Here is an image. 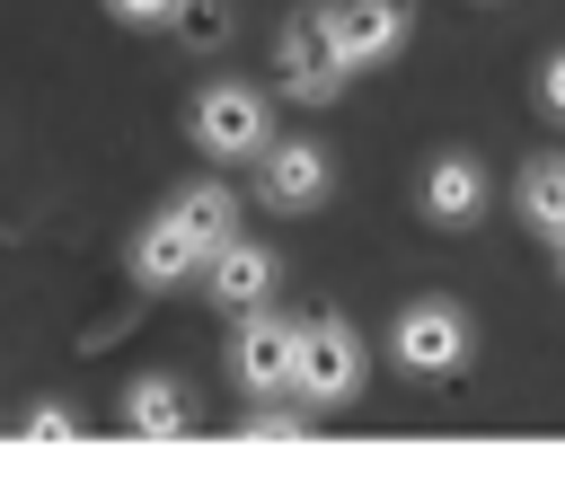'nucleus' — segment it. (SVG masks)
I'll return each instance as SVG.
<instances>
[{"label":"nucleus","mask_w":565,"mask_h":494,"mask_svg":"<svg viewBox=\"0 0 565 494\" xmlns=\"http://www.w3.org/2000/svg\"><path fill=\"white\" fill-rule=\"evenodd\" d=\"M291 397L300 406H353L362 397V335L344 318H309L300 344H291Z\"/></svg>","instance_id":"f257e3e1"},{"label":"nucleus","mask_w":565,"mask_h":494,"mask_svg":"<svg viewBox=\"0 0 565 494\" xmlns=\"http://www.w3.org/2000/svg\"><path fill=\"white\" fill-rule=\"evenodd\" d=\"M185 124H194V150H212V159H256V150L274 141V106H265V88H247V79H212Z\"/></svg>","instance_id":"f03ea898"},{"label":"nucleus","mask_w":565,"mask_h":494,"mask_svg":"<svg viewBox=\"0 0 565 494\" xmlns=\"http://www.w3.org/2000/svg\"><path fill=\"white\" fill-rule=\"evenodd\" d=\"M388 353H397V370H415V379H450V370L468 362V318H459L450 300H406L397 326H388Z\"/></svg>","instance_id":"7ed1b4c3"},{"label":"nucleus","mask_w":565,"mask_h":494,"mask_svg":"<svg viewBox=\"0 0 565 494\" xmlns=\"http://www.w3.org/2000/svg\"><path fill=\"white\" fill-rule=\"evenodd\" d=\"M291 344H300V326H291V318H274V300H265V309H238L230 379H238L247 397H291Z\"/></svg>","instance_id":"20e7f679"},{"label":"nucleus","mask_w":565,"mask_h":494,"mask_svg":"<svg viewBox=\"0 0 565 494\" xmlns=\"http://www.w3.org/2000/svg\"><path fill=\"white\" fill-rule=\"evenodd\" d=\"M318 18H327V44L344 53V71H380L388 53H406V26H415L406 0H327Z\"/></svg>","instance_id":"39448f33"},{"label":"nucleus","mask_w":565,"mask_h":494,"mask_svg":"<svg viewBox=\"0 0 565 494\" xmlns=\"http://www.w3.org/2000/svg\"><path fill=\"white\" fill-rule=\"evenodd\" d=\"M274 62H282V88L300 97V106H327V97H344V53L327 44V18L318 9H300V18H282V35H274Z\"/></svg>","instance_id":"423d86ee"},{"label":"nucleus","mask_w":565,"mask_h":494,"mask_svg":"<svg viewBox=\"0 0 565 494\" xmlns=\"http://www.w3.org/2000/svg\"><path fill=\"white\" fill-rule=\"evenodd\" d=\"M256 194H265V212H318L335 194V159L318 141H265L256 150Z\"/></svg>","instance_id":"0eeeda50"},{"label":"nucleus","mask_w":565,"mask_h":494,"mask_svg":"<svg viewBox=\"0 0 565 494\" xmlns=\"http://www.w3.org/2000/svg\"><path fill=\"white\" fill-rule=\"evenodd\" d=\"M274 282H282L274 247H256V238H238V229L203 256V300H212V309H265Z\"/></svg>","instance_id":"6e6552de"},{"label":"nucleus","mask_w":565,"mask_h":494,"mask_svg":"<svg viewBox=\"0 0 565 494\" xmlns=\"http://www.w3.org/2000/svg\"><path fill=\"white\" fill-rule=\"evenodd\" d=\"M124 265H132V282H141V291H177V282H194L203 247H194V238H185V221L159 203V212L132 229V256H124Z\"/></svg>","instance_id":"1a4fd4ad"},{"label":"nucleus","mask_w":565,"mask_h":494,"mask_svg":"<svg viewBox=\"0 0 565 494\" xmlns=\"http://www.w3.org/2000/svg\"><path fill=\"white\" fill-rule=\"evenodd\" d=\"M486 212V168L468 159V150H441L433 168H424V221L433 229H468Z\"/></svg>","instance_id":"9d476101"},{"label":"nucleus","mask_w":565,"mask_h":494,"mask_svg":"<svg viewBox=\"0 0 565 494\" xmlns=\"http://www.w3.org/2000/svg\"><path fill=\"white\" fill-rule=\"evenodd\" d=\"M124 432H141V441L194 432V388H177V379H132V388H124Z\"/></svg>","instance_id":"9b49d317"},{"label":"nucleus","mask_w":565,"mask_h":494,"mask_svg":"<svg viewBox=\"0 0 565 494\" xmlns=\"http://www.w3.org/2000/svg\"><path fill=\"white\" fill-rule=\"evenodd\" d=\"M168 212L185 221V238H194L203 256L238 229V194H230V185H212V176H203V185H177V194H168Z\"/></svg>","instance_id":"f8f14e48"},{"label":"nucleus","mask_w":565,"mask_h":494,"mask_svg":"<svg viewBox=\"0 0 565 494\" xmlns=\"http://www.w3.org/2000/svg\"><path fill=\"white\" fill-rule=\"evenodd\" d=\"M512 203H521V221H530V229L547 238V229L565 221V159H556V150H539V159L521 168V185H512Z\"/></svg>","instance_id":"ddd939ff"},{"label":"nucleus","mask_w":565,"mask_h":494,"mask_svg":"<svg viewBox=\"0 0 565 494\" xmlns=\"http://www.w3.org/2000/svg\"><path fill=\"white\" fill-rule=\"evenodd\" d=\"M238 432H247V441H300V432H309V406H300V397H291V406H282V397H256Z\"/></svg>","instance_id":"4468645a"},{"label":"nucleus","mask_w":565,"mask_h":494,"mask_svg":"<svg viewBox=\"0 0 565 494\" xmlns=\"http://www.w3.org/2000/svg\"><path fill=\"white\" fill-rule=\"evenodd\" d=\"M106 9H115L124 26H177V18H185V0H106Z\"/></svg>","instance_id":"2eb2a0df"},{"label":"nucleus","mask_w":565,"mask_h":494,"mask_svg":"<svg viewBox=\"0 0 565 494\" xmlns=\"http://www.w3.org/2000/svg\"><path fill=\"white\" fill-rule=\"evenodd\" d=\"M71 432H79L71 406H26V441H71Z\"/></svg>","instance_id":"dca6fc26"},{"label":"nucleus","mask_w":565,"mask_h":494,"mask_svg":"<svg viewBox=\"0 0 565 494\" xmlns=\"http://www.w3.org/2000/svg\"><path fill=\"white\" fill-rule=\"evenodd\" d=\"M539 106L565 124V53H547V62H539Z\"/></svg>","instance_id":"f3484780"},{"label":"nucleus","mask_w":565,"mask_h":494,"mask_svg":"<svg viewBox=\"0 0 565 494\" xmlns=\"http://www.w3.org/2000/svg\"><path fill=\"white\" fill-rule=\"evenodd\" d=\"M547 247H556V273H565V221H556V229H547Z\"/></svg>","instance_id":"a211bd4d"}]
</instances>
